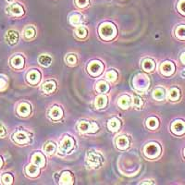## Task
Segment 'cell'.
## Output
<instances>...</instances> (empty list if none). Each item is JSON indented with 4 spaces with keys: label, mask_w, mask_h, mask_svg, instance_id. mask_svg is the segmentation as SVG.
I'll return each instance as SVG.
<instances>
[{
    "label": "cell",
    "mask_w": 185,
    "mask_h": 185,
    "mask_svg": "<svg viewBox=\"0 0 185 185\" xmlns=\"http://www.w3.org/2000/svg\"><path fill=\"white\" fill-rule=\"evenodd\" d=\"M181 59H182V62H183V63L185 64V52L183 53V54H182V57H181Z\"/></svg>",
    "instance_id": "obj_44"
},
{
    "label": "cell",
    "mask_w": 185,
    "mask_h": 185,
    "mask_svg": "<svg viewBox=\"0 0 185 185\" xmlns=\"http://www.w3.org/2000/svg\"><path fill=\"white\" fill-rule=\"evenodd\" d=\"M33 163L35 164L36 166L40 167H44L46 164V160H45V156L41 154V153H36L33 155Z\"/></svg>",
    "instance_id": "obj_12"
},
{
    "label": "cell",
    "mask_w": 185,
    "mask_h": 185,
    "mask_svg": "<svg viewBox=\"0 0 185 185\" xmlns=\"http://www.w3.org/2000/svg\"><path fill=\"white\" fill-rule=\"evenodd\" d=\"M144 154L147 157L155 158L160 154V147L157 144L151 143L144 147Z\"/></svg>",
    "instance_id": "obj_2"
},
{
    "label": "cell",
    "mask_w": 185,
    "mask_h": 185,
    "mask_svg": "<svg viewBox=\"0 0 185 185\" xmlns=\"http://www.w3.org/2000/svg\"><path fill=\"white\" fill-rule=\"evenodd\" d=\"M78 129L82 133H89V132H91V130H94V132H95L98 128L95 123H90L87 121H81L78 125Z\"/></svg>",
    "instance_id": "obj_6"
},
{
    "label": "cell",
    "mask_w": 185,
    "mask_h": 185,
    "mask_svg": "<svg viewBox=\"0 0 185 185\" xmlns=\"http://www.w3.org/2000/svg\"><path fill=\"white\" fill-rule=\"evenodd\" d=\"M139 77L140 78H138V77H136L137 78V80H139L140 82L139 83H136L134 86H136V88L137 89H141V90H144V89H146L147 88V84H148V79H147V77L146 76H144V75H139Z\"/></svg>",
    "instance_id": "obj_13"
},
{
    "label": "cell",
    "mask_w": 185,
    "mask_h": 185,
    "mask_svg": "<svg viewBox=\"0 0 185 185\" xmlns=\"http://www.w3.org/2000/svg\"><path fill=\"white\" fill-rule=\"evenodd\" d=\"M143 68L146 71H152L155 68V63L152 59H145L143 62Z\"/></svg>",
    "instance_id": "obj_27"
},
{
    "label": "cell",
    "mask_w": 185,
    "mask_h": 185,
    "mask_svg": "<svg viewBox=\"0 0 185 185\" xmlns=\"http://www.w3.org/2000/svg\"><path fill=\"white\" fill-rule=\"evenodd\" d=\"M62 114H63V112H62V110H61V108L60 107H58V106H54V107H52L50 110V112H49V116H50L51 118H53V119H59V118H61L62 117Z\"/></svg>",
    "instance_id": "obj_16"
},
{
    "label": "cell",
    "mask_w": 185,
    "mask_h": 185,
    "mask_svg": "<svg viewBox=\"0 0 185 185\" xmlns=\"http://www.w3.org/2000/svg\"><path fill=\"white\" fill-rule=\"evenodd\" d=\"M133 103H134L135 106H137V107H141L142 105H143L142 99L140 97H138V96H135L134 98H133Z\"/></svg>",
    "instance_id": "obj_41"
},
{
    "label": "cell",
    "mask_w": 185,
    "mask_h": 185,
    "mask_svg": "<svg viewBox=\"0 0 185 185\" xmlns=\"http://www.w3.org/2000/svg\"><path fill=\"white\" fill-rule=\"evenodd\" d=\"M184 155H185V150H184Z\"/></svg>",
    "instance_id": "obj_46"
},
{
    "label": "cell",
    "mask_w": 185,
    "mask_h": 185,
    "mask_svg": "<svg viewBox=\"0 0 185 185\" xmlns=\"http://www.w3.org/2000/svg\"><path fill=\"white\" fill-rule=\"evenodd\" d=\"M11 65L15 68H21L24 65V60L20 56H16L11 59Z\"/></svg>",
    "instance_id": "obj_20"
},
{
    "label": "cell",
    "mask_w": 185,
    "mask_h": 185,
    "mask_svg": "<svg viewBox=\"0 0 185 185\" xmlns=\"http://www.w3.org/2000/svg\"><path fill=\"white\" fill-rule=\"evenodd\" d=\"M5 134H6V130L4 128V126L0 124V137L4 136Z\"/></svg>",
    "instance_id": "obj_43"
},
{
    "label": "cell",
    "mask_w": 185,
    "mask_h": 185,
    "mask_svg": "<svg viewBox=\"0 0 185 185\" xmlns=\"http://www.w3.org/2000/svg\"><path fill=\"white\" fill-rule=\"evenodd\" d=\"M146 125L149 129H155L158 126V119L155 117H151L147 119L146 121Z\"/></svg>",
    "instance_id": "obj_29"
},
{
    "label": "cell",
    "mask_w": 185,
    "mask_h": 185,
    "mask_svg": "<svg viewBox=\"0 0 185 185\" xmlns=\"http://www.w3.org/2000/svg\"><path fill=\"white\" fill-rule=\"evenodd\" d=\"M176 35L180 39H185V26H180L176 30Z\"/></svg>",
    "instance_id": "obj_34"
},
{
    "label": "cell",
    "mask_w": 185,
    "mask_h": 185,
    "mask_svg": "<svg viewBox=\"0 0 185 185\" xmlns=\"http://www.w3.org/2000/svg\"><path fill=\"white\" fill-rule=\"evenodd\" d=\"M117 33V30L114 25L111 23H104L102 24L99 29V34L103 39L105 40H110L112 39Z\"/></svg>",
    "instance_id": "obj_1"
},
{
    "label": "cell",
    "mask_w": 185,
    "mask_h": 185,
    "mask_svg": "<svg viewBox=\"0 0 185 185\" xmlns=\"http://www.w3.org/2000/svg\"><path fill=\"white\" fill-rule=\"evenodd\" d=\"M178 8L179 10L185 15V0H181L179 2V5H178Z\"/></svg>",
    "instance_id": "obj_39"
},
{
    "label": "cell",
    "mask_w": 185,
    "mask_h": 185,
    "mask_svg": "<svg viewBox=\"0 0 185 185\" xmlns=\"http://www.w3.org/2000/svg\"><path fill=\"white\" fill-rule=\"evenodd\" d=\"M107 127L111 132H116L120 127V122L118 118H111V119H109V121L107 123Z\"/></svg>",
    "instance_id": "obj_17"
},
{
    "label": "cell",
    "mask_w": 185,
    "mask_h": 185,
    "mask_svg": "<svg viewBox=\"0 0 185 185\" xmlns=\"http://www.w3.org/2000/svg\"><path fill=\"white\" fill-rule=\"evenodd\" d=\"M131 105V98L130 96H127V95H123L119 98L118 100V106L123 108V109H126L130 106Z\"/></svg>",
    "instance_id": "obj_19"
},
{
    "label": "cell",
    "mask_w": 185,
    "mask_h": 185,
    "mask_svg": "<svg viewBox=\"0 0 185 185\" xmlns=\"http://www.w3.org/2000/svg\"><path fill=\"white\" fill-rule=\"evenodd\" d=\"M39 63L41 65L45 66V67H47V66L50 65L51 57L49 56H47V55H42L39 57Z\"/></svg>",
    "instance_id": "obj_26"
},
{
    "label": "cell",
    "mask_w": 185,
    "mask_h": 185,
    "mask_svg": "<svg viewBox=\"0 0 185 185\" xmlns=\"http://www.w3.org/2000/svg\"><path fill=\"white\" fill-rule=\"evenodd\" d=\"M6 85H7V82H6L4 79L0 78V89L5 88V87H6Z\"/></svg>",
    "instance_id": "obj_42"
},
{
    "label": "cell",
    "mask_w": 185,
    "mask_h": 185,
    "mask_svg": "<svg viewBox=\"0 0 185 185\" xmlns=\"http://www.w3.org/2000/svg\"><path fill=\"white\" fill-rule=\"evenodd\" d=\"M118 78V73L115 70H110L106 73V79L109 82H115Z\"/></svg>",
    "instance_id": "obj_33"
},
{
    "label": "cell",
    "mask_w": 185,
    "mask_h": 185,
    "mask_svg": "<svg viewBox=\"0 0 185 185\" xmlns=\"http://www.w3.org/2000/svg\"><path fill=\"white\" fill-rule=\"evenodd\" d=\"M76 34L80 38H84L87 35V31H86V29L84 27H83V26H79L77 28V30H76Z\"/></svg>",
    "instance_id": "obj_35"
},
{
    "label": "cell",
    "mask_w": 185,
    "mask_h": 185,
    "mask_svg": "<svg viewBox=\"0 0 185 185\" xmlns=\"http://www.w3.org/2000/svg\"><path fill=\"white\" fill-rule=\"evenodd\" d=\"M103 68H104L103 64H102L101 62H99V61H93V62H91V63L89 64V66H88V70H89V72H90L92 75H94V76L99 75L102 71H103Z\"/></svg>",
    "instance_id": "obj_5"
},
{
    "label": "cell",
    "mask_w": 185,
    "mask_h": 185,
    "mask_svg": "<svg viewBox=\"0 0 185 185\" xmlns=\"http://www.w3.org/2000/svg\"><path fill=\"white\" fill-rule=\"evenodd\" d=\"M26 172L29 176L31 177H36L39 174V168L38 166H36L35 164L34 165H29L26 168Z\"/></svg>",
    "instance_id": "obj_23"
},
{
    "label": "cell",
    "mask_w": 185,
    "mask_h": 185,
    "mask_svg": "<svg viewBox=\"0 0 185 185\" xmlns=\"http://www.w3.org/2000/svg\"><path fill=\"white\" fill-rule=\"evenodd\" d=\"M108 89H109L108 84H106V82H104V81H101V82H99L97 84V90L100 93H106V92L108 91Z\"/></svg>",
    "instance_id": "obj_30"
},
{
    "label": "cell",
    "mask_w": 185,
    "mask_h": 185,
    "mask_svg": "<svg viewBox=\"0 0 185 185\" xmlns=\"http://www.w3.org/2000/svg\"><path fill=\"white\" fill-rule=\"evenodd\" d=\"M34 34H35V31H34V28H32V27L27 28V29L25 30V32H24V36H25L27 39L33 38L34 36Z\"/></svg>",
    "instance_id": "obj_37"
},
{
    "label": "cell",
    "mask_w": 185,
    "mask_h": 185,
    "mask_svg": "<svg viewBox=\"0 0 185 185\" xmlns=\"http://www.w3.org/2000/svg\"><path fill=\"white\" fill-rule=\"evenodd\" d=\"M8 12L14 16H21L23 13H24V10L22 8V7H20L19 5L18 4H14V5H11L8 8Z\"/></svg>",
    "instance_id": "obj_10"
},
{
    "label": "cell",
    "mask_w": 185,
    "mask_h": 185,
    "mask_svg": "<svg viewBox=\"0 0 185 185\" xmlns=\"http://www.w3.org/2000/svg\"><path fill=\"white\" fill-rule=\"evenodd\" d=\"M81 20H82V17H81V15H79V14H74V15H72V16L70 17V19H69L70 23H71L72 25H74V26L78 25V24L81 22Z\"/></svg>",
    "instance_id": "obj_31"
},
{
    "label": "cell",
    "mask_w": 185,
    "mask_h": 185,
    "mask_svg": "<svg viewBox=\"0 0 185 185\" xmlns=\"http://www.w3.org/2000/svg\"><path fill=\"white\" fill-rule=\"evenodd\" d=\"M160 70L164 75H170L174 71V65L171 62H168V61L164 62L160 67Z\"/></svg>",
    "instance_id": "obj_11"
},
{
    "label": "cell",
    "mask_w": 185,
    "mask_h": 185,
    "mask_svg": "<svg viewBox=\"0 0 185 185\" xmlns=\"http://www.w3.org/2000/svg\"><path fill=\"white\" fill-rule=\"evenodd\" d=\"M27 80L30 84H36L40 81V73L36 70H32L27 75Z\"/></svg>",
    "instance_id": "obj_14"
},
{
    "label": "cell",
    "mask_w": 185,
    "mask_h": 185,
    "mask_svg": "<svg viewBox=\"0 0 185 185\" xmlns=\"http://www.w3.org/2000/svg\"><path fill=\"white\" fill-rule=\"evenodd\" d=\"M2 182L5 184H11L13 182V177L10 174H5L2 177Z\"/></svg>",
    "instance_id": "obj_36"
},
{
    "label": "cell",
    "mask_w": 185,
    "mask_h": 185,
    "mask_svg": "<svg viewBox=\"0 0 185 185\" xmlns=\"http://www.w3.org/2000/svg\"><path fill=\"white\" fill-rule=\"evenodd\" d=\"M72 181H73V179H72V176L69 172L66 171V172L62 173L61 178H60V183L61 184H71Z\"/></svg>",
    "instance_id": "obj_21"
},
{
    "label": "cell",
    "mask_w": 185,
    "mask_h": 185,
    "mask_svg": "<svg viewBox=\"0 0 185 185\" xmlns=\"http://www.w3.org/2000/svg\"><path fill=\"white\" fill-rule=\"evenodd\" d=\"M30 112H31V106L27 103H22L18 107V113L20 116L26 117L30 114Z\"/></svg>",
    "instance_id": "obj_9"
},
{
    "label": "cell",
    "mask_w": 185,
    "mask_h": 185,
    "mask_svg": "<svg viewBox=\"0 0 185 185\" xmlns=\"http://www.w3.org/2000/svg\"><path fill=\"white\" fill-rule=\"evenodd\" d=\"M8 1H10V0H8Z\"/></svg>",
    "instance_id": "obj_47"
},
{
    "label": "cell",
    "mask_w": 185,
    "mask_h": 185,
    "mask_svg": "<svg viewBox=\"0 0 185 185\" xmlns=\"http://www.w3.org/2000/svg\"><path fill=\"white\" fill-rule=\"evenodd\" d=\"M168 97L171 100H177L180 97V91L178 88H172L170 89L169 93H168Z\"/></svg>",
    "instance_id": "obj_28"
},
{
    "label": "cell",
    "mask_w": 185,
    "mask_h": 185,
    "mask_svg": "<svg viewBox=\"0 0 185 185\" xmlns=\"http://www.w3.org/2000/svg\"><path fill=\"white\" fill-rule=\"evenodd\" d=\"M172 132L176 134H182L185 133V123L182 120H177L172 124Z\"/></svg>",
    "instance_id": "obj_7"
},
{
    "label": "cell",
    "mask_w": 185,
    "mask_h": 185,
    "mask_svg": "<svg viewBox=\"0 0 185 185\" xmlns=\"http://www.w3.org/2000/svg\"><path fill=\"white\" fill-rule=\"evenodd\" d=\"M2 166V160H1V157H0V167Z\"/></svg>",
    "instance_id": "obj_45"
},
{
    "label": "cell",
    "mask_w": 185,
    "mask_h": 185,
    "mask_svg": "<svg viewBox=\"0 0 185 185\" xmlns=\"http://www.w3.org/2000/svg\"><path fill=\"white\" fill-rule=\"evenodd\" d=\"M55 89H56V83L53 82V81L46 82V83H45V84H43V86H42V90L45 93H47V94L54 92Z\"/></svg>",
    "instance_id": "obj_18"
},
{
    "label": "cell",
    "mask_w": 185,
    "mask_h": 185,
    "mask_svg": "<svg viewBox=\"0 0 185 185\" xmlns=\"http://www.w3.org/2000/svg\"><path fill=\"white\" fill-rule=\"evenodd\" d=\"M66 60H67V62L68 64H71V65H73V64H75L77 62V58H76V57L74 55H68L67 57H66Z\"/></svg>",
    "instance_id": "obj_38"
},
{
    "label": "cell",
    "mask_w": 185,
    "mask_h": 185,
    "mask_svg": "<svg viewBox=\"0 0 185 185\" xmlns=\"http://www.w3.org/2000/svg\"><path fill=\"white\" fill-rule=\"evenodd\" d=\"M88 164L92 168H98L101 164V157L98 154L95 152H89L86 156Z\"/></svg>",
    "instance_id": "obj_3"
},
{
    "label": "cell",
    "mask_w": 185,
    "mask_h": 185,
    "mask_svg": "<svg viewBox=\"0 0 185 185\" xmlns=\"http://www.w3.org/2000/svg\"><path fill=\"white\" fill-rule=\"evenodd\" d=\"M45 151L47 153L48 155H52L56 152V144L53 143H48L46 146H45Z\"/></svg>",
    "instance_id": "obj_32"
},
{
    "label": "cell",
    "mask_w": 185,
    "mask_h": 185,
    "mask_svg": "<svg viewBox=\"0 0 185 185\" xmlns=\"http://www.w3.org/2000/svg\"><path fill=\"white\" fill-rule=\"evenodd\" d=\"M76 3H77V6L80 7V8H84L88 5L89 3V0H76Z\"/></svg>",
    "instance_id": "obj_40"
},
{
    "label": "cell",
    "mask_w": 185,
    "mask_h": 185,
    "mask_svg": "<svg viewBox=\"0 0 185 185\" xmlns=\"http://www.w3.org/2000/svg\"><path fill=\"white\" fill-rule=\"evenodd\" d=\"M13 139H14L15 142H17L18 144H26L29 141L28 135L24 132H18V133H16L15 134L13 135Z\"/></svg>",
    "instance_id": "obj_8"
},
{
    "label": "cell",
    "mask_w": 185,
    "mask_h": 185,
    "mask_svg": "<svg viewBox=\"0 0 185 185\" xmlns=\"http://www.w3.org/2000/svg\"><path fill=\"white\" fill-rule=\"evenodd\" d=\"M129 140L126 136H118L116 140V144L119 149H126L129 146Z\"/></svg>",
    "instance_id": "obj_15"
},
{
    "label": "cell",
    "mask_w": 185,
    "mask_h": 185,
    "mask_svg": "<svg viewBox=\"0 0 185 185\" xmlns=\"http://www.w3.org/2000/svg\"><path fill=\"white\" fill-rule=\"evenodd\" d=\"M165 96V91L162 88H157L153 93V97L156 100H162Z\"/></svg>",
    "instance_id": "obj_25"
},
{
    "label": "cell",
    "mask_w": 185,
    "mask_h": 185,
    "mask_svg": "<svg viewBox=\"0 0 185 185\" xmlns=\"http://www.w3.org/2000/svg\"><path fill=\"white\" fill-rule=\"evenodd\" d=\"M74 146V140L69 137V136H66L60 144V152L62 153H67V152L70 151Z\"/></svg>",
    "instance_id": "obj_4"
},
{
    "label": "cell",
    "mask_w": 185,
    "mask_h": 185,
    "mask_svg": "<svg viewBox=\"0 0 185 185\" xmlns=\"http://www.w3.org/2000/svg\"><path fill=\"white\" fill-rule=\"evenodd\" d=\"M6 38H7V41H8L9 44L13 45V44H16V43L18 42L19 35H18L17 33H16V32H14V31H9V32L7 34Z\"/></svg>",
    "instance_id": "obj_22"
},
{
    "label": "cell",
    "mask_w": 185,
    "mask_h": 185,
    "mask_svg": "<svg viewBox=\"0 0 185 185\" xmlns=\"http://www.w3.org/2000/svg\"><path fill=\"white\" fill-rule=\"evenodd\" d=\"M107 104V98L105 95H99L95 99V106L97 108H103Z\"/></svg>",
    "instance_id": "obj_24"
}]
</instances>
